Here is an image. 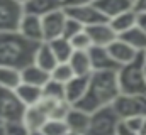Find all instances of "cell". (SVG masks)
Returning <instances> with one entry per match:
<instances>
[{"instance_id": "cell-1", "label": "cell", "mask_w": 146, "mask_h": 135, "mask_svg": "<svg viewBox=\"0 0 146 135\" xmlns=\"http://www.w3.org/2000/svg\"><path fill=\"white\" fill-rule=\"evenodd\" d=\"M119 95H121V86L117 79V71H94L85 96L73 106L94 113L99 108L112 105Z\"/></svg>"}, {"instance_id": "cell-2", "label": "cell", "mask_w": 146, "mask_h": 135, "mask_svg": "<svg viewBox=\"0 0 146 135\" xmlns=\"http://www.w3.org/2000/svg\"><path fill=\"white\" fill-rule=\"evenodd\" d=\"M41 42L26 39L17 31L0 32V66L22 68L34 63L36 49Z\"/></svg>"}, {"instance_id": "cell-3", "label": "cell", "mask_w": 146, "mask_h": 135, "mask_svg": "<svg viewBox=\"0 0 146 135\" xmlns=\"http://www.w3.org/2000/svg\"><path fill=\"white\" fill-rule=\"evenodd\" d=\"M145 52L134 61L117 69V79L121 93L126 95H146V73H145Z\"/></svg>"}, {"instance_id": "cell-4", "label": "cell", "mask_w": 146, "mask_h": 135, "mask_svg": "<svg viewBox=\"0 0 146 135\" xmlns=\"http://www.w3.org/2000/svg\"><path fill=\"white\" fill-rule=\"evenodd\" d=\"M119 122H121V117L117 115L112 105L99 108L90 117V127L87 135H114Z\"/></svg>"}, {"instance_id": "cell-5", "label": "cell", "mask_w": 146, "mask_h": 135, "mask_svg": "<svg viewBox=\"0 0 146 135\" xmlns=\"http://www.w3.org/2000/svg\"><path fill=\"white\" fill-rule=\"evenodd\" d=\"M27 106L21 101L15 90L0 88V118L3 123L24 120Z\"/></svg>"}, {"instance_id": "cell-6", "label": "cell", "mask_w": 146, "mask_h": 135, "mask_svg": "<svg viewBox=\"0 0 146 135\" xmlns=\"http://www.w3.org/2000/svg\"><path fill=\"white\" fill-rule=\"evenodd\" d=\"M121 118L146 117V95H126L121 93L112 103Z\"/></svg>"}, {"instance_id": "cell-7", "label": "cell", "mask_w": 146, "mask_h": 135, "mask_svg": "<svg viewBox=\"0 0 146 135\" xmlns=\"http://www.w3.org/2000/svg\"><path fill=\"white\" fill-rule=\"evenodd\" d=\"M24 14H26V10L21 2L0 0V32L17 31Z\"/></svg>"}, {"instance_id": "cell-8", "label": "cell", "mask_w": 146, "mask_h": 135, "mask_svg": "<svg viewBox=\"0 0 146 135\" xmlns=\"http://www.w3.org/2000/svg\"><path fill=\"white\" fill-rule=\"evenodd\" d=\"M66 19L68 14L63 9L54 10L48 15L42 17V32H44V41H53L58 37H63L65 32V26H66Z\"/></svg>"}, {"instance_id": "cell-9", "label": "cell", "mask_w": 146, "mask_h": 135, "mask_svg": "<svg viewBox=\"0 0 146 135\" xmlns=\"http://www.w3.org/2000/svg\"><path fill=\"white\" fill-rule=\"evenodd\" d=\"M65 10L72 19L78 20L83 27H90V26H95V24H100V22L107 20L104 17V14L94 3L80 5V7H65Z\"/></svg>"}, {"instance_id": "cell-10", "label": "cell", "mask_w": 146, "mask_h": 135, "mask_svg": "<svg viewBox=\"0 0 146 135\" xmlns=\"http://www.w3.org/2000/svg\"><path fill=\"white\" fill-rule=\"evenodd\" d=\"M17 32H21L26 39L34 41V42H42L44 41V32H42V17L34 15V14H24L19 24Z\"/></svg>"}, {"instance_id": "cell-11", "label": "cell", "mask_w": 146, "mask_h": 135, "mask_svg": "<svg viewBox=\"0 0 146 135\" xmlns=\"http://www.w3.org/2000/svg\"><path fill=\"white\" fill-rule=\"evenodd\" d=\"M85 29H87V32L90 35L94 46H100V47H109L110 44L119 37L117 32L109 24V20L95 24V26H90V27H85Z\"/></svg>"}, {"instance_id": "cell-12", "label": "cell", "mask_w": 146, "mask_h": 135, "mask_svg": "<svg viewBox=\"0 0 146 135\" xmlns=\"http://www.w3.org/2000/svg\"><path fill=\"white\" fill-rule=\"evenodd\" d=\"M90 117L92 113L78 108V106H72L65 122L68 123V128L72 134H76V135H87L88 132V127H90Z\"/></svg>"}, {"instance_id": "cell-13", "label": "cell", "mask_w": 146, "mask_h": 135, "mask_svg": "<svg viewBox=\"0 0 146 135\" xmlns=\"http://www.w3.org/2000/svg\"><path fill=\"white\" fill-rule=\"evenodd\" d=\"M107 49H109L110 56L114 58V61H115L119 66H124V64H127V63L134 61L139 54H143V52H138L134 47H131L127 42H124L121 37H117V39L110 44Z\"/></svg>"}, {"instance_id": "cell-14", "label": "cell", "mask_w": 146, "mask_h": 135, "mask_svg": "<svg viewBox=\"0 0 146 135\" xmlns=\"http://www.w3.org/2000/svg\"><path fill=\"white\" fill-rule=\"evenodd\" d=\"M90 59H92V68L94 71H117L119 64L114 61V58L110 56L107 47H100V46H94L90 51Z\"/></svg>"}, {"instance_id": "cell-15", "label": "cell", "mask_w": 146, "mask_h": 135, "mask_svg": "<svg viewBox=\"0 0 146 135\" xmlns=\"http://www.w3.org/2000/svg\"><path fill=\"white\" fill-rule=\"evenodd\" d=\"M90 76H75L73 79H70L65 85V100L68 101L70 105H76L85 96V93L88 90Z\"/></svg>"}, {"instance_id": "cell-16", "label": "cell", "mask_w": 146, "mask_h": 135, "mask_svg": "<svg viewBox=\"0 0 146 135\" xmlns=\"http://www.w3.org/2000/svg\"><path fill=\"white\" fill-rule=\"evenodd\" d=\"M94 5L104 14V17L110 20L115 15L127 12L133 9V0H95Z\"/></svg>"}, {"instance_id": "cell-17", "label": "cell", "mask_w": 146, "mask_h": 135, "mask_svg": "<svg viewBox=\"0 0 146 135\" xmlns=\"http://www.w3.org/2000/svg\"><path fill=\"white\" fill-rule=\"evenodd\" d=\"M58 63H60V61H58V58L54 56V52H53L49 42H48V41H42V42L37 46V49H36L34 64H37L39 68H42V69H46V71L51 73V71L56 68Z\"/></svg>"}, {"instance_id": "cell-18", "label": "cell", "mask_w": 146, "mask_h": 135, "mask_svg": "<svg viewBox=\"0 0 146 135\" xmlns=\"http://www.w3.org/2000/svg\"><path fill=\"white\" fill-rule=\"evenodd\" d=\"M60 9H63V0H29L24 5V10L27 14H34L39 17H44Z\"/></svg>"}, {"instance_id": "cell-19", "label": "cell", "mask_w": 146, "mask_h": 135, "mask_svg": "<svg viewBox=\"0 0 146 135\" xmlns=\"http://www.w3.org/2000/svg\"><path fill=\"white\" fill-rule=\"evenodd\" d=\"M51 79V73L39 68L37 64H29V66L22 68V81L24 83H29V85H34V86H41L44 88V85Z\"/></svg>"}, {"instance_id": "cell-20", "label": "cell", "mask_w": 146, "mask_h": 135, "mask_svg": "<svg viewBox=\"0 0 146 135\" xmlns=\"http://www.w3.org/2000/svg\"><path fill=\"white\" fill-rule=\"evenodd\" d=\"M109 24L112 26V29L117 32V35H121V34L127 32L129 29L138 26V12L134 9H131L127 12H122V14L115 15L114 19H110Z\"/></svg>"}, {"instance_id": "cell-21", "label": "cell", "mask_w": 146, "mask_h": 135, "mask_svg": "<svg viewBox=\"0 0 146 135\" xmlns=\"http://www.w3.org/2000/svg\"><path fill=\"white\" fill-rule=\"evenodd\" d=\"M68 63L73 68L76 76H90L94 73L92 59H90V52L88 51H75Z\"/></svg>"}, {"instance_id": "cell-22", "label": "cell", "mask_w": 146, "mask_h": 135, "mask_svg": "<svg viewBox=\"0 0 146 135\" xmlns=\"http://www.w3.org/2000/svg\"><path fill=\"white\" fill-rule=\"evenodd\" d=\"M17 96L21 98V101L26 105V106H33L42 100V88L41 86H34V85H29V83H21L19 88L15 90Z\"/></svg>"}, {"instance_id": "cell-23", "label": "cell", "mask_w": 146, "mask_h": 135, "mask_svg": "<svg viewBox=\"0 0 146 135\" xmlns=\"http://www.w3.org/2000/svg\"><path fill=\"white\" fill-rule=\"evenodd\" d=\"M22 83V69L14 66H0V88L17 90Z\"/></svg>"}, {"instance_id": "cell-24", "label": "cell", "mask_w": 146, "mask_h": 135, "mask_svg": "<svg viewBox=\"0 0 146 135\" xmlns=\"http://www.w3.org/2000/svg\"><path fill=\"white\" fill-rule=\"evenodd\" d=\"M124 42H127L131 47H134L138 52H146V31L141 29L139 26L129 29L127 32L119 35Z\"/></svg>"}, {"instance_id": "cell-25", "label": "cell", "mask_w": 146, "mask_h": 135, "mask_svg": "<svg viewBox=\"0 0 146 135\" xmlns=\"http://www.w3.org/2000/svg\"><path fill=\"white\" fill-rule=\"evenodd\" d=\"M48 42H49V46H51V49H53V52H54V56L58 58L60 63H68L70 61V58L75 52L70 39L58 37V39H53V41H48Z\"/></svg>"}, {"instance_id": "cell-26", "label": "cell", "mask_w": 146, "mask_h": 135, "mask_svg": "<svg viewBox=\"0 0 146 135\" xmlns=\"http://www.w3.org/2000/svg\"><path fill=\"white\" fill-rule=\"evenodd\" d=\"M42 132L46 135H70V128H68V123L65 120H60V118H49L42 128Z\"/></svg>"}, {"instance_id": "cell-27", "label": "cell", "mask_w": 146, "mask_h": 135, "mask_svg": "<svg viewBox=\"0 0 146 135\" xmlns=\"http://www.w3.org/2000/svg\"><path fill=\"white\" fill-rule=\"evenodd\" d=\"M76 74H75V71H73V68L70 66V63H58L56 68L51 71V79H54V81H58V83H63V85H66L70 79H73Z\"/></svg>"}, {"instance_id": "cell-28", "label": "cell", "mask_w": 146, "mask_h": 135, "mask_svg": "<svg viewBox=\"0 0 146 135\" xmlns=\"http://www.w3.org/2000/svg\"><path fill=\"white\" fill-rule=\"evenodd\" d=\"M42 95L46 98H53V100H65V85L58 83L54 79H49L42 88Z\"/></svg>"}, {"instance_id": "cell-29", "label": "cell", "mask_w": 146, "mask_h": 135, "mask_svg": "<svg viewBox=\"0 0 146 135\" xmlns=\"http://www.w3.org/2000/svg\"><path fill=\"white\" fill-rule=\"evenodd\" d=\"M70 42H72L75 51H90L94 47V42H92L90 35L87 32V29H83L82 32L75 34L72 39H70Z\"/></svg>"}, {"instance_id": "cell-30", "label": "cell", "mask_w": 146, "mask_h": 135, "mask_svg": "<svg viewBox=\"0 0 146 135\" xmlns=\"http://www.w3.org/2000/svg\"><path fill=\"white\" fill-rule=\"evenodd\" d=\"M3 128H5V135H31V130L24 123V120L7 122V123H3Z\"/></svg>"}, {"instance_id": "cell-31", "label": "cell", "mask_w": 146, "mask_h": 135, "mask_svg": "<svg viewBox=\"0 0 146 135\" xmlns=\"http://www.w3.org/2000/svg\"><path fill=\"white\" fill-rule=\"evenodd\" d=\"M85 27L78 22V20H75L72 19L70 15H68V19H66V26H65V32H63V37H66V39H72L75 34L82 32Z\"/></svg>"}, {"instance_id": "cell-32", "label": "cell", "mask_w": 146, "mask_h": 135, "mask_svg": "<svg viewBox=\"0 0 146 135\" xmlns=\"http://www.w3.org/2000/svg\"><path fill=\"white\" fill-rule=\"evenodd\" d=\"M115 135H138V134L121 118V122H119V125H117V128H115Z\"/></svg>"}, {"instance_id": "cell-33", "label": "cell", "mask_w": 146, "mask_h": 135, "mask_svg": "<svg viewBox=\"0 0 146 135\" xmlns=\"http://www.w3.org/2000/svg\"><path fill=\"white\" fill-rule=\"evenodd\" d=\"M94 2L95 0H63V7H80V5H88Z\"/></svg>"}, {"instance_id": "cell-34", "label": "cell", "mask_w": 146, "mask_h": 135, "mask_svg": "<svg viewBox=\"0 0 146 135\" xmlns=\"http://www.w3.org/2000/svg\"><path fill=\"white\" fill-rule=\"evenodd\" d=\"M133 9L138 14H146V0H134L133 2Z\"/></svg>"}, {"instance_id": "cell-35", "label": "cell", "mask_w": 146, "mask_h": 135, "mask_svg": "<svg viewBox=\"0 0 146 135\" xmlns=\"http://www.w3.org/2000/svg\"><path fill=\"white\" fill-rule=\"evenodd\" d=\"M139 135H146V117H145V122H143V127H141V132Z\"/></svg>"}, {"instance_id": "cell-36", "label": "cell", "mask_w": 146, "mask_h": 135, "mask_svg": "<svg viewBox=\"0 0 146 135\" xmlns=\"http://www.w3.org/2000/svg\"><path fill=\"white\" fill-rule=\"evenodd\" d=\"M31 135H46L42 130H31Z\"/></svg>"}, {"instance_id": "cell-37", "label": "cell", "mask_w": 146, "mask_h": 135, "mask_svg": "<svg viewBox=\"0 0 146 135\" xmlns=\"http://www.w3.org/2000/svg\"><path fill=\"white\" fill-rule=\"evenodd\" d=\"M0 135H5V128H3V125H0Z\"/></svg>"}, {"instance_id": "cell-38", "label": "cell", "mask_w": 146, "mask_h": 135, "mask_svg": "<svg viewBox=\"0 0 146 135\" xmlns=\"http://www.w3.org/2000/svg\"><path fill=\"white\" fill-rule=\"evenodd\" d=\"M17 2H21V3H22V5H26V3H27V2H29V0H17Z\"/></svg>"}, {"instance_id": "cell-39", "label": "cell", "mask_w": 146, "mask_h": 135, "mask_svg": "<svg viewBox=\"0 0 146 135\" xmlns=\"http://www.w3.org/2000/svg\"><path fill=\"white\" fill-rule=\"evenodd\" d=\"M145 58H146V56H145ZM145 73H146V61H145Z\"/></svg>"}, {"instance_id": "cell-40", "label": "cell", "mask_w": 146, "mask_h": 135, "mask_svg": "<svg viewBox=\"0 0 146 135\" xmlns=\"http://www.w3.org/2000/svg\"><path fill=\"white\" fill-rule=\"evenodd\" d=\"M0 125H3V122H2V118H0Z\"/></svg>"}, {"instance_id": "cell-41", "label": "cell", "mask_w": 146, "mask_h": 135, "mask_svg": "<svg viewBox=\"0 0 146 135\" xmlns=\"http://www.w3.org/2000/svg\"><path fill=\"white\" fill-rule=\"evenodd\" d=\"M70 135H76V134H70Z\"/></svg>"}, {"instance_id": "cell-42", "label": "cell", "mask_w": 146, "mask_h": 135, "mask_svg": "<svg viewBox=\"0 0 146 135\" xmlns=\"http://www.w3.org/2000/svg\"><path fill=\"white\" fill-rule=\"evenodd\" d=\"M145 56H146V52H145Z\"/></svg>"}, {"instance_id": "cell-43", "label": "cell", "mask_w": 146, "mask_h": 135, "mask_svg": "<svg viewBox=\"0 0 146 135\" xmlns=\"http://www.w3.org/2000/svg\"><path fill=\"white\" fill-rule=\"evenodd\" d=\"M133 2H134V0H133Z\"/></svg>"}, {"instance_id": "cell-44", "label": "cell", "mask_w": 146, "mask_h": 135, "mask_svg": "<svg viewBox=\"0 0 146 135\" xmlns=\"http://www.w3.org/2000/svg\"><path fill=\"white\" fill-rule=\"evenodd\" d=\"M114 135H115V134H114Z\"/></svg>"}]
</instances>
